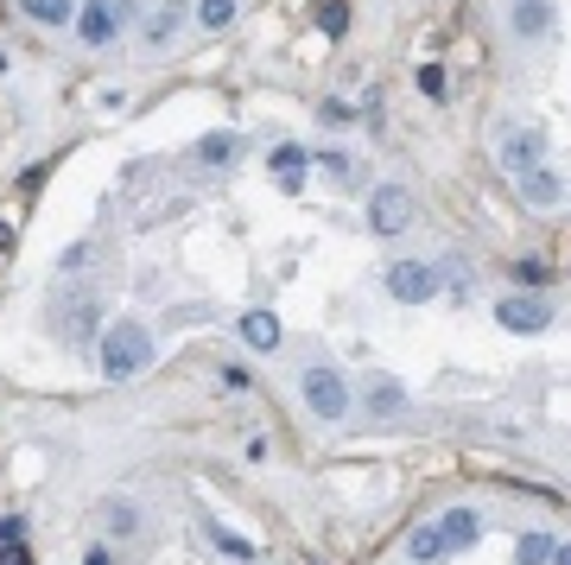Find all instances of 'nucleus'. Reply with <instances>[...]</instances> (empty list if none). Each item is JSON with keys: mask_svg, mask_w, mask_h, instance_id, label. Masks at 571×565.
Wrapping results in <instances>:
<instances>
[{"mask_svg": "<svg viewBox=\"0 0 571 565\" xmlns=\"http://www.w3.org/2000/svg\"><path fill=\"white\" fill-rule=\"evenodd\" d=\"M407 223H413V197L400 185H381L375 197H369V229H375V235H400Z\"/></svg>", "mask_w": 571, "mask_h": 565, "instance_id": "obj_7", "label": "nucleus"}, {"mask_svg": "<svg viewBox=\"0 0 571 565\" xmlns=\"http://www.w3.org/2000/svg\"><path fill=\"white\" fill-rule=\"evenodd\" d=\"M147 363H152V331L140 324V318H121V324L102 331V376L109 381L147 376Z\"/></svg>", "mask_w": 571, "mask_h": 565, "instance_id": "obj_1", "label": "nucleus"}, {"mask_svg": "<svg viewBox=\"0 0 571 565\" xmlns=\"http://www.w3.org/2000/svg\"><path fill=\"white\" fill-rule=\"evenodd\" d=\"M76 318H64V337L71 343H89L96 337V324H102V318H96V299H83V305H71Z\"/></svg>", "mask_w": 571, "mask_h": 565, "instance_id": "obj_17", "label": "nucleus"}, {"mask_svg": "<svg viewBox=\"0 0 571 565\" xmlns=\"http://www.w3.org/2000/svg\"><path fill=\"white\" fill-rule=\"evenodd\" d=\"M553 20H559V13H553V0H521V7H514V33H521V38L553 33Z\"/></svg>", "mask_w": 571, "mask_h": 565, "instance_id": "obj_12", "label": "nucleus"}, {"mask_svg": "<svg viewBox=\"0 0 571 565\" xmlns=\"http://www.w3.org/2000/svg\"><path fill=\"white\" fill-rule=\"evenodd\" d=\"M400 407H407V388H400V381H387V376H369V414H400Z\"/></svg>", "mask_w": 571, "mask_h": 565, "instance_id": "obj_14", "label": "nucleus"}, {"mask_svg": "<svg viewBox=\"0 0 571 565\" xmlns=\"http://www.w3.org/2000/svg\"><path fill=\"white\" fill-rule=\"evenodd\" d=\"M83 565H114V560H109V546H89V553H83Z\"/></svg>", "mask_w": 571, "mask_h": 565, "instance_id": "obj_27", "label": "nucleus"}, {"mask_svg": "<svg viewBox=\"0 0 571 565\" xmlns=\"http://www.w3.org/2000/svg\"><path fill=\"white\" fill-rule=\"evenodd\" d=\"M407 553H413L419 565H445V560H451V546H445L438 521H425V528H413V533H407Z\"/></svg>", "mask_w": 571, "mask_h": 565, "instance_id": "obj_11", "label": "nucleus"}, {"mask_svg": "<svg viewBox=\"0 0 571 565\" xmlns=\"http://www.w3.org/2000/svg\"><path fill=\"white\" fill-rule=\"evenodd\" d=\"M235 13H241V0H197V26H210V33H223Z\"/></svg>", "mask_w": 571, "mask_h": 565, "instance_id": "obj_18", "label": "nucleus"}, {"mask_svg": "<svg viewBox=\"0 0 571 565\" xmlns=\"http://www.w3.org/2000/svg\"><path fill=\"white\" fill-rule=\"evenodd\" d=\"M26 7V20H38V26H71L76 20V0H20Z\"/></svg>", "mask_w": 571, "mask_h": 565, "instance_id": "obj_16", "label": "nucleus"}, {"mask_svg": "<svg viewBox=\"0 0 571 565\" xmlns=\"http://www.w3.org/2000/svg\"><path fill=\"white\" fill-rule=\"evenodd\" d=\"M102 521H109V533H134V528H140L134 502H102Z\"/></svg>", "mask_w": 571, "mask_h": 565, "instance_id": "obj_21", "label": "nucleus"}, {"mask_svg": "<svg viewBox=\"0 0 571 565\" xmlns=\"http://www.w3.org/2000/svg\"><path fill=\"white\" fill-rule=\"evenodd\" d=\"M241 337H248V349H280V318L273 311H241Z\"/></svg>", "mask_w": 571, "mask_h": 565, "instance_id": "obj_13", "label": "nucleus"}, {"mask_svg": "<svg viewBox=\"0 0 571 565\" xmlns=\"http://www.w3.org/2000/svg\"><path fill=\"white\" fill-rule=\"evenodd\" d=\"M514 280L533 286V293H546V286H553V267H546V261H514Z\"/></svg>", "mask_w": 571, "mask_h": 565, "instance_id": "obj_23", "label": "nucleus"}, {"mask_svg": "<svg viewBox=\"0 0 571 565\" xmlns=\"http://www.w3.org/2000/svg\"><path fill=\"white\" fill-rule=\"evenodd\" d=\"M546 152H553L546 127H508L501 147H495V159H501L508 172H527V165H546Z\"/></svg>", "mask_w": 571, "mask_h": 565, "instance_id": "obj_6", "label": "nucleus"}, {"mask_svg": "<svg viewBox=\"0 0 571 565\" xmlns=\"http://www.w3.org/2000/svg\"><path fill=\"white\" fill-rule=\"evenodd\" d=\"M318 165H324L331 179H343V185L356 179V159H349V152H343V147H324V152H318Z\"/></svg>", "mask_w": 571, "mask_h": 565, "instance_id": "obj_22", "label": "nucleus"}, {"mask_svg": "<svg viewBox=\"0 0 571 565\" xmlns=\"http://www.w3.org/2000/svg\"><path fill=\"white\" fill-rule=\"evenodd\" d=\"M0 565H33V560H26V546H20V540H7V546H0Z\"/></svg>", "mask_w": 571, "mask_h": 565, "instance_id": "obj_26", "label": "nucleus"}, {"mask_svg": "<svg viewBox=\"0 0 571 565\" xmlns=\"http://www.w3.org/2000/svg\"><path fill=\"white\" fill-rule=\"evenodd\" d=\"M521 179V197H527L533 210H559L566 204V179L553 172V165H527V172H514Z\"/></svg>", "mask_w": 571, "mask_h": 565, "instance_id": "obj_8", "label": "nucleus"}, {"mask_svg": "<svg viewBox=\"0 0 571 565\" xmlns=\"http://www.w3.org/2000/svg\"><path fill=\"white\" fill-rule=\"evenodd\" d=\"M318 33H324V38L349 33V7H343V0H318Z\"/></svg>", "mask_w": 571, "mask_h": 565, "instance_id": "obj_19", "label": "nucleus"}, {"mask_svg": "<svg viewBox=\"0 0 571 565\" xmlns=\"http://www.w3.org/2000/svg\"><path fill=\"white\" fill-rule=\"evenodd\" d=\"M235 152H241V134H228V127H216V134L197 140V159H203V165H228Z\"/></svg>", "mask_w": 571, "mask_h": 565, "instance_id": "obj_15", "label": "nucleus"}, {"mask_svg": "<svg viewBox=\"0 0 571 565\" xmlns=\"http://www.w3.org/2000/svg\"><path fill=\"white\" fill-rule=\"evenodd\" d=\"M445 89H451V83H445V71H438V64H425V71H419V96L445 102Z\"/></svg>", "mask_w": 571, "mask_h": 565, "instance_id": "obj_24", "label": "nucleus"}, {"mask_svg": "<svg viewBox=\"0 0 571 565\" xmlns=\"http://www.w3.org/2000/svg\"><path fill=\"white\" fill-rule=\"evenodd\" d=\"M127 13H134L127 0H89L71 26H76V38H83V45H114V33L127 26Z\"/></svg>", "mask_w": 571, "mask_h": 565, "instance_id": "obj_5", "label": "nucleus"}, {"mask_svg": "<svg viewBox=\"0 0 571 565\" xmlns=\"http://www.w3.org/2000/svg\"><path fill=\"white\" fill-rule=\"evenodd\" d=\"M553 546H559V540H546V533H521L514 560H521V565H546V560H553Z\"/></svg>", "mask_w": 571, "mask_h": 565, "instance_id": "obj_20", "label": "nucleus"}, {"mask_svg": "<svg viewBox=\"0 0 571 565\" xmlns=\"http://www.w3.org/2000/svg\"><path fill=\"white\" fill-rule=\"evenodd\" d=\"M318 121H331V127H349V121H356V109H349V102H337V96H331V102L318 109Z\"/></svg>", "mask_w": 571, "mask_h": 565, "instance_id": "obj_25", "label": "nucleus"}, {"mask_svg": "<svg viewBox=\"0 0 571 565\" xmlns=\"http://www.w3.org/2000/svg\"><path fill=\"white\" fill-rule=\"evenodd\" d=\"M438 533H445V546H451V553H463V546H476L483 515H476V508H445V515H438Z\"/></svg>", "mask_w": 571, "mask_h": 565, "instance_id": "obj_10", "label": "nucleus"}, {"mask_svg": "<svg viewBox=\"0 0 571 565\" xmlns=\"http://www.w3.org/2000/svg\"><path fill=\"white\" fill-rule=\"evenodd\" d=\"M495 324L501 331H521V337H539V331L559 324V311H553L546 293H514V299H495Z\"/></svg>", "mask_w": 571, "mask_h": 565, "instance_id": "obj_3", "label": "nucleus"}, {"mask_svg": "<svg viewBox=\"0 0 571 565\" xmlns=\"http://www.w3.org/2000/svg\"><path fill=\"white\" fill-rule=\"evenodd\" d=\"M299 388H305V407L318 419H343L349 407H356V394H349V381H343V369H331V363H311L299 376Z\"/></svg>", "mask_w": 571, "mask_h": 565, "instance_id": "obj_2", "label": "nucleus"}, {"mask_svg": "<svg viewBox=\"0 0 571 565\" xmlns=\"http://www.w3.org/2000/svg\"><path fill=\"white\" fill-rule=\"evenodd\" d=\"M438 286H445V280H438V267L432 261H394L387 267V293H394L400 305H432L438 299Z\"/></svg>", "mask_w": 571, "mask_h": 565, "instance_id": "obj_4", "label": "nucleus"}, {"mask_svg": "<svg viewBox=\"0 0 571 565\" xmlns=\"http://www.w3.org/2000/svg\"><path fill=\"white\" fill-rule=\"evenodd\" d=\"M305 159H311V152H305L299 140H280V147L266 152V172L280 179V191H299L305 185Z\"/></svg>", "mask_w": 571, "mask_h": 565, "instance_id": "obj_9", "label": "nucleus"}]
</instances>
